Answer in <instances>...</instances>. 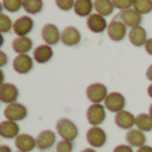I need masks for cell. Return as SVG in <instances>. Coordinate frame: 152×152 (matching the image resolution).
<instances>
[{
	"label": "cell",
	"mask_w": 152,
	"mask_h": 152,
	"mask_svg": "<svg viewBox=\"0 0 152 152\" xmlns=\"http://www.w3.org/2000/svg\"><path fill=\"white\" fill-rule=\"evenodd\" d=\"M56 132L58 135H60L63 140H68V142H74L79 135L76 124L67 118H61L56 121Z\"/></svg>",
	"instance_id": "cell-1"
},
{
	"label": "cell",
	"mask_w": 152,
	"mask_h": 152,
	"mask_svg": "<svg viewBox=\"0 0 152 152\" xmlns=\"http://www.w3.org/2000/svg\"><path fill=\"white\" fill-rule=\"evenodd\" d=\"M86 95L88 97V100L92 104H100V103H104V100L108 96V91L107 87L102 83H94L91 86L87 87Z\"/></svg>",
	"instance_id": "cell-2"
},
{
	"label": "cell",
	"mask_w": 152,
	"mask_h": 152,
	"mask_svg": "<svg viewBox=\"0 0 152 152\" xmlns=\"http://www.w3.org/2000/svg\"><path fill=\"white\" fill-rule=\"evenodd\" d=\"M87 142L92 148H100L104 147L107 143V134L102 127H91L87 131Z\"/></svg>",
	"instance_id": "cell-3"
},
{
	"label": "cell",
	"mask_w": 152,
	"mask_h": 152,
	"mask_svg": "<svg viewBox=\"0 0 152 152\" xmlns=\"http://www.w3.org/2000/svg\"><path fill=\"white\" fill-rule=\"evenodd\" d=\"M105 107L103 104H91L87 110V120L92 127H99L105 120Z\"/></svg>",
	"instance_id": "cell-4"
},
{
	"label": "cell",
	"mask_w": 152,
	"mask_h": 152,
	"mask_svg": "<svg viewBox=\"0 0 152 152\" xmlns=\"http://www.w3.org/2000/svg\"><path fill=\"white\" fill-rule=\"evenodd\" d=\"M28 115V111H27L26 105L20 104V103H12V104H8L4 108V116L5 120H11V121H20L24 120Z\"/></svg>",
	"instance_id": "cell-5"
},
{
	"label": "cell",
	"mask_w": 152,
	"mask_h": 152,
	"mask_svg": "<svg viewBox=\"0 0 152 152\" xmlns=\"http://www.w3.org/2000/svg\"><path fill=\"white\" fill-rule=\"evenodd\" d=\"M104 107L105 110L111 111V112L118 113L123 111L126 107V97L120 92H110L107 99L104 100Z\"/></svg>",
	"instance_id": "cell-6"
},
{
	"label": "cell",
	"mask_w": 152,
	"mask_h": 152,
	"mask_svg": "<svg viewBox=\"0 0 152 152\" xmlns=\"http://www.w3.org/2000/svg\"><path fill=\"white\" fill-rule=\"evenodd\" d=\"M34 26H35V23H34V20H32V18L24 15V16L18 18L15 21H13L12 31L18 35V37H26L27 35L34 29Z\"/></svg>",
	"instance_id": "cell-7"
},
{
	"label": "cell",
	"mask_w": 152,
	"mask_h": 152,
	"mask_svg": "<svg viewBox=\"0 0 152 152\" xmlns=\"http://www.w3.org/2000/svg\"><path fill=\"white\" fill-rule=\"evenodd\" d=\"M42 39L47 45H55L59 42H61V32L55 24L48 23L42 28Z\"/></svg>",
	"instance_id": "cell-8"
},
{
	"label": "cell",
	"mask_w": 152,
	"mask_h": 152,
	"mask_svg": "<svg viewBox=\"0 0 152 152\" xmlns=\"http://www.w3.org/2000/svg\"><path fill=\"white\" fill-rule=\"evenodd\" d=\"M116 18H119V20H120L124 26L129 27L131 29L139 27L143 20L142 15H140L135 8H129V10H127V11H123V12H120V15L116 16Z\"/></svg>",
	"instance_id": "cell-9"
},
{
	"label": "cell",
	"mask_w": 152,
	"mask_h": 152,
	"mask_svg": "<svg viewBox=\"0 0 152 152\" xmlns=\"http://www.w3.org/2000/svg\"><path fill=\"white\" fill-rule=\"evenodd\" d=\"M107 34L112 42H121L127 35V27L119 19H113L108 24Z\"/></svg>",
	"instance_id": "cell-10"
},
{
	"label": "cell",
	"mask_w": 152,
	"mask_h": 152,
	"mask_svg": "<svg viewBox=\"0 0 152 152\" xmlns=\"http://www.w3.org/2000/svg\"><path fill=\"white\" fill-rule=\"evenodd\" d=\"M19 96V89L12 83H3L0 86V102L5 104H12L16 103Z\"/></svg>",
	"instance_id": "cell-11"
},
{
	"label": "cell",
	"mask_w": 152,
	"mask_h": 152,
	"mask_svg": "<svg viewBox=\"0 0 152 152\" xmlns=\"http://www.w3.org/2000/svg\"><path fill=\"white\" fill-rule=\"evenodd\" d=\"M56 143V134L51 129H44L36 136V147L42 152L50 150Z\"/></svg>",
	"instance_id": "cell-12"
},
{
	"label": "cell",
	"mask_w": 152,
	"mask_h": 152,
	"mask_svg": "<svg viewBox=\"0 0 152 152\" xmlns=\"http://www.w3.org/2000/svg\"><path fill=\"white\" fill-rule=\"evenodd\" d=\"M115 124L121 129H132V127L136 123V116H134V113L129 112V111H120V112L115 113V119H113Z\"/></svg>",
	"instance_id": "cell-13"
},
{
	"label": "cell",
	"mask_w": 152,
	"mask_h": 152,
	"mask_svg": "<svg viewBox=\"0 0 152 152\" xmlns=\"http://www.w3.org/2000/svg\"><path fill=\"white\" fill-rule=\"evenodd\" d=\"M87 27L91 32L94 34H102L104 32L105 29L108 28V24H107V20H105L104 16L99 15V13H92L91 16L87 18Z\"/></svg>",
	"instance_id": "cell-14"
},
{
	"label": "cell",
	"mask_w": 152,
	"mask_h": 152,
	"mask_svg": "<svg viewBox=\"0 0 152 152\" xmlns=\"http://www.w3.org/2000/svg\"><path fill=\"white\" fill-rule=\"evenodd\" d=\"M12 67L18 74H28L34 68V60L29 55H18L12 61Z\"/></svg>",
	"instance_id": "cell-15"
},
{
	"label": "cell",
	"mask_w": 152,
	"mask_h": 152,
	"mask_svg": "<svg viewBox=\"0 0 152 152\" xmlns=\"http://www.w3.org/2000/svg\"><path fill=\"white\" fill-rule=\"evenodd\" d=\"M81 40V35L80 31L75 27L69 26L67 28H64L61 31V43L67 47H74V45H77Z\"/></svg>",
	"instance_id": "cell-16"
},
{
	"label": "cell",
	"mask_w": 152,
	"mask_h": 152,
	"mask_svg": "<svg viewBox=\"0 0 152 152\" xmlns=\"http://www.w3.org/2000/svg\"><path fill=\"white\" fill-rule=\"evenodd\" d=\"M52 58H53V50L51 48V45L40 44L34 50V60L37 61L39 64L48 63Z\"/></svg>",
	"instance_id": "cell-17"
},
{
	"label": "cell",
	"mask_w": 152,
	"mask_h": 152,
	"mask_svg": "<svg viewBox=\"0 0 152 152\" xmlns=\"http://www.w3.org/2000/svg\"><path fill=\"white\" fill-rule=\"evenodd\" d=\"M15 145H16V148H18V151L31 152L36 147V139H34V137L28 134H20L15 139Z\"/></svg>",
	"instance_id": "cell-18"
},
{
	"label": "cell",
	"mask_w": 152,
	"mask_h": 152,
	"mask_svg": "<svg viewBox=\"0 0 152 152\" xmlns=\"http://www.w3.org/2000/svg\"><path fill=\"white\" fill-rule=\"evenodd\" d=\"M128 39L131 42L132 45L135 47H142V45H145L147 43V31L143 28L142 26L136 27V28L129 29L128 32Z\"/></svg>",
	"instance_id": "cell-19"
},
{
	"label": "cell",
	"mask_w": 152,
	"mask_h": 152,
	"mask_svg": "<svg viewBox=\"0 0 152 152\" xmlns=\"http://www.w3.org/2000/svg\"><path fill=\"white\" fill-rule=\"evenodd\" d=\"M0 135L4 139H16L20 135L18 123L11 120H3L0 123Z\"/></svg>",
	"instance_id": "cell-20"
},
{
	"label": "cell",
	"mask_w": 152,
	"mask_h": 152,
	"mask_svg": "<svg viewBox=\"0 0 152 152\" xmlns=\"http://www.w3.org/2000/svg\"><path fill=\"white\" fill-rule=\"evenodd\" d=\"M145 140H147V137H145L144 132H142L137 128L129 129L126 135V142L131 147H137V148L143 147V145H145Z\"/></svg>",
	"instance_id": "cell-21"
},
{
	"label": "cell",
	"mask_w": 152,
	"mask_h": 152,
	"mask_svg": "<svg viewBox=\"0 0 152 152\" xmlns=\"http://www.w3.org/2000/svg\"><path fill=\"white\" fill-rule=\"evenodd\" d=\"M12 50L18 55H28V52L32 50V39H29L28 36L16 37L12 42Z\"/></svg>",
	"instance_id": "cell-22"
},
{
	"label": "cell",
	"mask_w": 152,
	"mask_h": 152,
	"mask_svg": "<svg viewBox=\"0 0 152 152\" xmlns=\"http://www.w3.org/2000/svg\"><path fill=\"white\" fill-rule=\"evenodd\" d=\"M92 10H94V1L91 0H76L74 11L77 16L80 18H88L92 15Z\"/></svg>",
	"instance_id": "cell-23"
},
{
	"label": "cell",
	"mask_w": 152,
	"mask_h": 152,
	"mask_svg": "<svg viewBox=\"0 0 152 152\" xmlns=\"http://www.w3.org/2000/svg\"><path fill=\"white\" fill-rule=\"evenodd\" d=\"M94 8L96 10V13L102 16L111 15L115 10L113 1H111V0H96V1H94Z\"/></svg>",
	"instance_id": "cell-24"
},
{
	"label": "cell",
	"mask_w": 152,
	"mask_h": 152,
	"mask_svg": "<svg viewBox=\"0 0 152 152\" xmlns=\"http://www.w3.org/2000/svg\"><path fill=\"white\" fill-rule=\"evenodd\" d=\"M135 126L142 132H151L152 131V118L148 113H139L136 116Z\"/></svg>",
	"instance_id": "cell-25"
},
{
	"label": "cell",
	"mask_w": 152,
	"mask_h": 152,
	"mask_svg": "<svg viewBox=\"0 0 152 152\" xmlns=\"http://www.w3.org/2000/svg\"><path fill=\"white\" fill-rule=\"evenodd\" d=\"M44 4L42 0H23V10L29 15H36L43 10Z\"/></svg>",
	"instance_id": "cell-26"
},
{
	"label": "cell",
	"mask_w": 152,
	"mask_h": 152,
	"mask_svg": "<svg viewBox=\"0 0 152 152\" xmlns=\"http://www.w3.org/2000/svg\"><path fill=\"white\" fill-rule=\"evenodd\" d=\"M134 8L140 15H147L152 11V0H134Z\"/></svg>",
	"instance_id": "cell-27"
},
{
	"label": "cell",
	"mask_w": 152,
	"mask_h": 152,
	"mask_svg": "<svg viewBox=\"0 0 152 152\" xmlns=\"http://www.w3.org/2000/svg\"><path fill=\"white\" fill-rule=\"evenodd\" d=\"M1 7L8 12H18L23 7V0H3Z\"/></svg>",
	"instance_id": "cell-28"
},
{
	"label": "cell",
	"mask_w": 152,
	"mask_h": 152,
	"mask_svg": "<svg viewBox=\"0 0 152 152\" xmlns=\"http://www.w3.org/2000/svg\"><path fill=\"white\" fill-rule=\"evenodd\" d=\"M11 28L13 29V23L11 21V19L5 13H0V31L3 34H7L11 31Z\"/></svg>",
	"instance_id": "cell-29"
},
{
	"label": "cell",
	"mask_w": 152,
	"mask_h": 152,
	"mask_svg": "<svg viewBox=\"0 0 152 152\" xmlns=\"http://www.w3.org/2000/svg\"><path fill=\"white\" fill-rule=\"evenodd\" d=\"M113 7L123 12L129 8H134V0H113Z\"/></svg>",
	"instance_id": "cell-30"
},
{
	"label": "cell",
	"mask_w": 152,
	"mask_h": 152,
	"mask_svg": "<svg viewBox=\"0 0 152 152\" xmlns=\"http://www.w3.org/2000/svg\"><path fill=\"white\" fill-rule=\"evenodd\" d=\"M72 150H74V144H72V142H68V140L61 139L56 144V152H72Z\"/></svg>",
	"instance_id": "cell-31"
},
{
	"label": "cell",
	"mask_w": 152,
	"mask_h": 152,
	"mask_svg": "<svg viewBox=\"0 0 152 152\" xmlns=\"http://www.w3.org/2000/svg\"><path fill=\"white\" fill-rule=\"evenodd\" d=\"M56 5L61 11H69L75 7V1L74 0H56Z\"/></svg>",
	"instance_id": "cell-32"
},
{
	"label": "cell",
	"mask_w": 152,
	"mask_h": 152,
	"mask_svg": "<svg viewBox=\"0 0 152 152\" xmlns=\"http://www.w3.org/2000/svg\"><path fill=\"white\" fill-rule=\"evenodd\" d=\"M113 152H134V150L128 144H119L118 147L113 148Z\"/></svg>",
	"instance_id": "cell-33"
},
{
	"label": "cell",
	"mask_w": 152,
	"mask_h": 152,
	"mask_svg": "<svg viewBox=\"0 0 152 152\" xmlns=\"http://www.w3.org/2000/svg\"><path fill=\"white\" fill-rule=\"evenodd\" d=\"M144 50H145V52H147L148 55L152 56V37L147 40V43H145V45H144Z\"/></svg>",
	"instance_id": "cell-34"
},
{
	"label": "cell",
	"mask_w": 152,
	"mask_h": 152,
	"mask_svg": "<svg viewBox=\"0 0 152 152\" xmlns=\"http://www.w3.org/2000/svg\"><path fill=\"white\" fill-rule=\"evenodd\" d=\"M136 152H152V147H150V145H143V147L137 148Z\"/></svg>",
	"instance_id": "cell-35"
},
{
	"label": "cell",
	"mask_w": 152,
	"mask_h": 152,
	"mask_svg": "<svg viewBox=\"0 0 152 152\" xmlns=\"http://www.w3.org/2000/svg\"><path fill=\"white\" fill-rule=\"evenodd\" d=\"M145 76H147L148 80L152 81V64L147 68V71H145Z\"/></svg>",
	"instance_id": "cell-36"
},
{
	"label": "cell",
	"mask_w": 152,
	"mask_h": 152,
	"mask_svg": "<svg viewBox=\"0 0 152 152\" xmlns=\"http://www.w3.org/2000/svg\"><path fill=\"white\" fill-rule=\"evenodd\" d=\"M0 55H1V61H0V66L4 67V66H5V63H7V55H5V53L3 52V51L0 52Z\"/></svg>",
	"instance_id": "cell-37"
},
{
	"label": "cell",
	"mask_w": 152,
	"mask_h": 152,
	"mask_svg": "<svg viewBox=\"0 0 152 152\" xmlns=\"http://www.w3.org/2000/svg\"><path fill=\"white\" fill-rule=\"evenodd\" d=\"M0 152H12V151H11V148L8 147V145L3 144L1 147H0Z\"/></svg>",
	"instance_id": "cell-38"
},
{
	"label": "cell",
	"mask_w": 152,
	"mask_h": 152,
	"mask_svg": "<svg viewBox=\"0 0 152 152\" xmlns=\"http://www.w3.org/2000/svg\"><path fill=\"white\" fill-rule=\"evenodd\" d=\"M147 94H148V96L152 99V83L148 86V88H147Z\"/></svg>",
	"instance_id": "cell-39"
},
{
	"label": "cell",
	"mask_w": 152,
	"mask_h": 152,
	"mask_svg": "<svg viewBox=\"0 0 152 152\" xmlns=\"http://www.w3.org/2000/svg\"><path fill=\"white\" fill-rule=\"evenodd\" d=\"M80 152H96V151H95V148L89 147V148H84V150H83V151H80Z\"/></svg>",
	"instance_id": "cell-40"
},
{
	"label": "cell",
	"mask_w": 152,
	"mask_h": 152,
	"mask_svg": "<svg viewBox=\"0 0 152 152\" xmlns=\"http://www.w3.org/2000/svg\"><path fill=\"white\" fill-rule=\"evenodd\" d=\"M148 115H150L151 118H152V104L150 105V111H148Z\"/></svg>",
	"instance_id": "cell-41"
},
{
	"label": "cell",
	"mask_w": 152,
	"mask_h": 152,
	"mask_svg": "<svg viewBox=\"0 0 152 152\" xmlns=\"http://www.w3.org/2000/svg\"><path fill=\"white\" fill-rule=\"evenodd\" d=\"M16 152H21V151H16Z\"/></svg>",
	"instance_id": "cell-42"
},
{
	"label": "cell",
	"mask_w": 152,
	"mask_h": 152,
	"mask_svg": "<svg viewBox=\"0 0 152 152\" xmlns=\"http://www.w3.org/2000/svg\"><path fill=\"white\" fill-rule=\"evenodd\" d=\"M40 152H42V151H40Z\"/></svg>",
	"instance_id": "cell-43"
}]
</instances>
